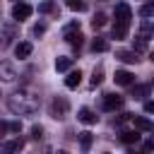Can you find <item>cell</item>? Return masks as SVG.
I'll return each mask as SVG.
<instances>
[{"instance_id": "obj_1", "label": "cell", "mask_w": 154, "mask_h": 154, "mask_svg": "<svg viewBox=\"0 0 154 154\" xmlns=\"http://www.w3.org/2000/svg\"><path fill=\"white\" fill-rule=\"evenodd\" d=\"M38 103H41L38 96L34 91H29V89H19V91H14V94L7 96V108L14 116H31V113H36Z\"/></svg>"}, {"instance_id": "obj_2", "label": "cell", "mask_w": 154, "mask_h": 154, "mask_svg": "<svg viewBox=\"0 0 154 154\" xmlns=\"http://www.w3.org/2000/svg\"><path fill=\"white\" fill-rule=\"evenodd\" d=\"M130 19H132V10H130V5L118 2V5H116V24H120V26H130Z\"/></svg>"}, {"instance_id": "obj_3", "label": "cell", "mask_w": 154, "mask_h": 154, "mask_svg": "<svg viewBox=\"0 0 154 154\" xmlns=\"http://www.w3.org/2000/svg\"><path fill=\"white\" fill-rule=\"evenodd\" d=\"M67 108H70V106H67V101H65L63 96H55V99H53V103H51V116H53V118H58V120H63V118L67 116Z\"/></svg>"}, {"instance_id": "obj_4", "label": "cell", "mask_w": 154, "mask_h": 154, "mask_svg": "<svg viewBox=\"0 0 154 154\" xmlns=\"http://www.w3.org/2000/svg\"><path fill=\"white\" fill-rule=\"evenodd\" d=\"M17 36V26H14V22H2V46L7 48L10 43H12V38Z\"/></svg>"}, {"instance_id": "obj_5", "label": "cell", "mask_w": 154, "mask_h": 154, "mask_svg": "<svg viewBox=\"0 0 154 154\" xmlns=\"http://www.w3.org/2000/svg\"><path fill=\"white\" fill-rule=\"evenodd\" d=\"M22 149H24V140H22V137H14V140H7L0 152H2V154H19Z\"/></svg>"}, {"instance_id": "obj_6", "label": "cell", "mask_w": 154, "mask_h": 154, "mask_svg": "<svg viewBox=\"0 0 154 154\" xmlns=\"http://www.w3.org/2000/svg\"><path fill=\"white\" fill-rule=\"evenodd\" d=\"M130 120H132V125H135L137 130H142V132H154V123H152L147 116H132Z\"/></svg>"}, {"instance_id": "obj_7", "label": "cell", "mask_w": 154, "mask_h": 154, "mask_svg": "<svg viewBox=\"0 0 154 154\" xmlns=\"http://www.w3.org/2000/svg\"><path fill=\"white\" fill-rule=\"evenodd\" d=\"M31 12H34V10H31V5H26V2H17V5L12 7V17L19 19V22L26 19V17H31Z\"/></svg>"}, {"instance_id": "obj_8", "label": "cell", "mask_w": 154, "mask_h": 154, "mask_svg": "<svg viewBox=\"0 0 154 154\" xmlns=\"http://www.w3.org/2000/svg\"><path fill=\"white\" fill-rule=\"evenodd\" d=\"M77 120H79V123H84V125H94V123L99 120V116H96L91 108H87V106H84V108H79V111H77Z\"/></svg>"}, {"instance_id": "obj_9", "label": "cell", "mask_w": 154, "mask_h": 154, "mask_svg": "<svg viewBox=\"0 0 154 154\" xmlns=\"http://www.w3.org/2000/svg\"><path fill=\"white\" fill-rule=\"evenodd\" d=\"M120 106H123V96H118V94H106L103 96V108L106 111H116Z\"/></svg>"}, {"instance_id": "obj_10", "label": "cell", "mask_w": 154, "mask_h": 154, "mask_svg": "<svg viewBox=\"0 0 154 154\" xmlns=\"http://www.w3.org/2000/svg\"><path fill=\"white\" fill-rule=\"evenodd\" d=\"M132 72H128V70H116V84H120V87H128V84H132Z\"/></svg>"}, {"instance_id": "obj_11", "label": "cell", "mask_w": 154, "mask_h": 154, "mask_svg": "<svg viewBox=\"0 0 154 154\" xmlns=\"http://www.w3.org/2000/svg\"><path fill=\"white\" fill-rule=\"evenodd\" d=\"M91 142H94V135H91L89 130L79 132V149H82V154H87V152L91 149Z\"/></svg>"}, {"instance_id": "obj_12", "label": "cell", "mask_w": 154, "mask_h": 154, "mask_svg": "<svg viewBox=\"0 0 154 154\" xmlns=\"http://www.w3.org/2000/svg\"><path fill=\"white\" fill-rule=\"evenodd\" d=\"M31 51H34V46H31L29 41H22V43L14 46V55H17V58H29Z\"/></svg>"}, {"instance_id": "obj_13", "label": "cell", "mask_w": 154, "mask_h": 154, "mask_svg": "<svg viewBox=\"0 0 154 154\" xmlns=\"http://www.w3.org/2000/svg\"><path fill=\"white\" fill-rule=\"evenodd\" d=\"M79 82H82V72H79V70H72V72L65 77V87H67V89H77Z\"/></svg>"}, {"instance_id": "obj_14", "label": "cell", "mask_w": 154, "mask_h": 154, "mask_svg": "<svg viewBox=\"0 0 154 154\" xmlns=\"http://www.w3.org/2000/svg\"><path fill=\"white\" fill-rule=\"evenodd\" d=\"M65 41H67L70 46L79 48V46H82V41H84V36L79 34V29H77V31H65Z\"/></svg>"}, {"instance_id": "obj_15", "label": "cell", "mask_w": 154, "mask_h": 154, "mask_svg": "<svg viewBox=\"0 0 154 154\" xmlns=\"http://www.w3.org/2000/svg\"><path fill=\"white\" fill-rule=\"evenodd\" d=\"M0 75H2V82H14V77H17L10 63H0Z\"/></svg>"}, {"instance_id": "obj_16", "label": "cell", "mask_w": 154, "mask_h": 154, "mask_svg": "<svg viewBox=\"0 0 154 154\" xmlns=\"http://www.w3.org/2000/svg\"><path fill=\"white\" fill-rule=\"evenodd\" d=\"M116 58H118V60H123V63H137V60H140L135 51H118V53H116Z\"/></svg>"}, {"instance_id": "obj_17", "label": "cell", "mask_w": 154, "mask_h": 154, "mask_svg": "<svg viewBox=\"0 0 154 154\" xmlns=\"http://www.w3.org/2000/svg\"><path fill=\"white\" fill-rule=\"evenodd\" d=\"M70 67H72V58H65V55L55 58V70L58 72H67Z\"/></svg>"}, {"instance_id": "obj_18", "label": "cell", "mask_w": 154, "mask_h": 154, "mask_svg": "<svg viewBox=\"0 0 154 154\" xmlns=\"http://www.w3.org/2000/svg\"><path fill=\"white\" fill-rule=\"evenodd\" d=\"M91 51H94V53H103V51H108V41L101 38V36H96V38L91 41Z\"/></svg>"}, {"instance_id": "obj_19", "label": "cell", "mask_w": 154, "mask_h": 154, "mask_svg": "<svg viewBox=\"0 0 154 154\" xmlns=\"http://www.w3.org/2000/svg\"><path fill=\"white\" fill-rule=\"evenodd\" d=\"M120 140H123L125 144H135V142H140V132H137V130H128V132L120 135Z\"/></svg>"}, {"instance_id": "obj_20", "label": "cell", "mask_w": 154, "mask_h": 154, "mask_svg": "<svg viewBox=\"0 0 154 154\" xmlns=\"http://www.w3.org/2000/svg\"><path fill=\"white\" fill-rule=\"evenodd\" d=\"M149 89H152L149 84H137V87L132 89V96H135V99H144V96L149 94Z\"/></svg>"}, {"instance_id": "obj_21", "label": "cell", "mask_w": 154, "mask_h": 154, "mask_svg": "<svg viewBox=\"0 0 154 154\" xmlns=\"http://www.w3.org/2000/svg\"><path fill=\"white\" fill-rule=\"evenodd\" d=\"M140 17H144V19L154 17V2H147V5H142V7H140Z\"/></svg>"}, {"instance_id": "obj_22", "label": "cell", "mask_w": 154, "mask_h": 154, "mask_svg": "<svg viewBox=\"0 0 154 154\" xmlns=\"http://www.w3.org/2000/svg\"><path fill=\"white\" fill-rule=\"evenodd\" d=\"M125 36H128V26L113 24V38H125Z\"/></svg>"}, {"instance_id": "obj_23", "label": "cell", "mask_w": 154, "mask_h": 154, "mask_svg": "<svg viewBox=\"0 0 154 154\" xmlns=\"http://www.w3.org/2000/svg\"><path fill=\"white\" fill-rule=\"evenodd\" d=\"M103 24H106V14H103V12H99V14L91 19V26H94V29H101Z\"/></svg>"}, {"instance_id": "obj_24", "label": "cell", "mask_w": 154, "mask_h": 154, "mask_svg": "<svg viewBox=\"0 0 154 154\" xmlns=\"http://www.w3.org/2000/svg\"><path fill=\"white\" fill-rule=\"evenodd\" d=\"M152 34H154V26H152L149 22H144V24H142V29H140V36H142V38H149Z\"/></svg>"}, {"instance_id": "obj_25", "label": "cell", "mask_w": 154, "mask_h": 154, "mask_svg": "<svg viewBox=\"0 0 154 154\" xmlns=\"http://www.w3.org/2000/svg\"><path fill=\"white\" fill-rule=\"evenodd\" d=\"M67 7H70V10H77V12H84V10H87V5H84L82 0H67Z\"/></svg>"}, {"instance_id": "obj_26", "label": "cell", "mask_w": 154, "mask_h": 154, "mask_svg": "<svg viewBox=\"0 0 154 154\" xmlns=\"http://www.w3.org/2000/svg\"><path fill=\"white\" fill-rule=\"evenodd\" d=\"M101 79H103V72H101V70H94V75H91V87H99Z\"/></svg>"}, {"instance_id": "obj_27", "label": "cell", "mask_w": 154, "mask_h": 154, "mask_svg": "<svg viewBox=\"0 0 154 154\" xmlns=\"http://www.w3.org/2000/svg\"><path fill=\"white\" fill-rule=\"evenodd\" d=\"M51 10H53V0H43V2L38 5V12H41V14H46V12H51Z\"/></svg>"}, {"instance_id": "obj_28", "label": "cell", "mask_w": 154, "mask_h": 154, "mask_svg": "<svg viewBox=\"0 0 154 154\" xmlns=\"http://www.w3.org/2000/svg\"><path fill=\"white\" fill-rule=\"evenodd\" d=\"M22 123H2V130H10V132H19Z\"/></svg>"}, {"instance_id": "obj_29", "label": "cell", "mask_w": 154, "mask_h": 154, "mask_svg": "<svg viewBox=\"0 0 154 154\" xmlns=\"http://www.w3.org/2000/svg\"><path fill=\"white\" fill-rule=\"evenodd\" d=\"M41 137H43V128L41 125H34L31 128V140H41Z\"/></svg>"}, {"instance_id": "obj_30", "label": "cell", "mask_w": 154, "mask_h": 154, "mask_svg": "<svg viewBox=\"0 0 154 154\" xmlns=\"http://www.w3.org/2000/svg\"><path fill=\"white\" fill-rule=\"evenodd\" d=\"M144 48H147V38L137 36V41H135V51H144Z\"/></svg>"}, {"instance_id": "obj_31", "label": "cell", "mask_w": 154, "mask_h": 154, "mask_svg": "<svg viewBox=\"0 0 154 154\" xmlns=\"http://www.w3.org/2000/svg\"><path fill=\"white\" fill-rule=\"evenodd\" d=\"M41 34H46V24H36L34 26V36H41Z\"/></svg>"}, {"instance_id": "obj_32", "label": "cell", "mask_w": 154, "mask_h": 154, "mask_svg": "<svg viewBox=\"0 0 154 154\" xmlns=\"http://www.w3.org/2000/svg\"><path fill=\"white\" fill-rule=\"evenodd\" d=\"M79 29V22H70L67 26H65V31H77Z\"/></svg>"}, {"instance_id": "obj_33", "label": "cell", "mask_w": 154, "mask_h": 154, "mask_svg": "<svg viewBox=\"0 0 154 154\" xmlns=\"http://www.w3.org/2000/svg\"><path fill=\"white\" fill-rule=\"evenodd\" d=\"M144 113H154V101H144Z\"/></svg>"}, {"instance_id": "obj_34", "label": "cell", "mask_w": 154, "mask_h": 154, "mask_svg": "<svg viewBox=\"0 0 154 154\" xmlns=\"http://www.w3.org/2000/svg\"><path fill=\"white\" fill-rule=\"evenodd\" d=\"M144 149H147V152H149V149H154V137H152V140H147V144H144Z\"/></svg>"}, {"instance_id": "obj_35", "label": "cell", "mask_w": 154, "mask_h": 154, "mask_svg": "<svg viewBox=\"0 0 154 154\" xmlns=\"http://www.w3.org/2000/svg\"><path fill=\"white\" fill-rule=\"evenodd\" d=\"M128 154H147V149H142V152H135V149H130Z\"/></svg>"}, {"instance_id": "obj_36", "label": "cell", "mask_w": 154, "mask_h": 154, "mask_svg": "<svg viewBox=\"0 0 154 154\" xmlns=\"http://www.w3.org/2000/svg\"><path fill=\"white\" fill-rule=\"evenodd\" d=\"M55 154H70V152H65V149H58V152H55Z\"/></svg>"}, {"instance_id": "obj_37", "label": "cell", "mask_w": 154, "mask_h": 154, "mask_svg": "<svg viewBox=\"0 0 154 154\" xmlns=\"http://www.w3.org/2000/svg\"><path fill=\"white\" fill-rule=\"evenodd\" d=\"M152 63H154V53H152Z\"/></svg>"}, {"instance_id": "obj_38", "label": "cell", "mask_w": 154, "mask_h": 154, "mask_svg": "<svg viewBox=\"0 0 154 154\" xmlns=\"http://www.w3.org/2000/svg\"><path fill=\"white\" fill-rule=\"evenodd\" d=\"M152 2H154V0H152Z\"/></svg>"}]
</instances>
